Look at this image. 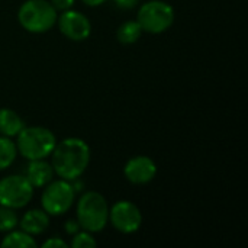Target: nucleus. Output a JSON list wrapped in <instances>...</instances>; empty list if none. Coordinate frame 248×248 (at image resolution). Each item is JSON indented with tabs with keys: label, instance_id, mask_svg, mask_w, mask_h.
I'll list each match as a JSON object with an SVG mask.
<instances>
[{
	"label": "nucleus",
	"instance_id": "nucleus-1",
	"mask_svg": "<svg viewBox=\"0 0 248 248\" xmlns=\"http://www.w3.org/2000/svg\"><path fill=\"white\" fill-rule=\"evenodd\" d=\"M90 163V148L81 138L70 137L55 144L51 153L54 173L64 180L78 179Z\"/></svg>",
	"mask_w": 248,
	"mask_h": 248
},
{
	"label": "nucleus",
	"instance_id": "nucleus-2",
	"mask_svg": "<svg viewBox=\"0 0 248 248\" xmlns=\"http://www.w3.org/2000/svg\"><path fill=\"white\" fill-rule=\"evenodd\" d=\"M17 153L26 160H41L51 155L57 140L55 135L44 126H23L16 135Z\"/></svg>",
	"mask_w": 248,
	"mask_h": 248
},
{
	"label": "nucleus",
	"instance_id": "nucleus-3",
	"mask_svg": "<svg viewBox=\"0 0 248 248\" xmlns=\"http://www.w3.org/2000/svg\"><path fill=\"white\" fill-rule=\"evenodd\" d=\"M77 222L81 230L100 232L109 222V206L97 192H86L77 202Z\"/></svg>",
	"mask_w": 248,
	"mask_h": 248
},
{
	"label": "nucleus",
	"instance_id": "nucleus-4",
	"mask_svg": "<svg viewBox=\"0 0 248 248\" xmlns=\"http://www.w3.org/2000/svg\"><path fill=\"white\" fill-rule=\"evenodd\" d=\"M58 12L48 0H26L17 12L20 26L32 33H44L57 23Z\"/></svg>",
	"mask_w": 248,
	"mask_h": 248
},
{
	"label": "nucleus",
	"instance_id": "nucleus-5",
	"mask_svg": "<svg viewBox=\"0 0 248 248\" xmlns=\"http://www.w3.org/2000/svg\"><path fill=\"white\" fill-rule=\"evenodd\" d=\"M137 20L141 25L142 32L163 33L174 22V9L167 1L150 0L138 9Z\"/></svg>",
	"mask_w": 248,
	"mask_h": 248
},
{
	"label": "nucleus",
	"instance_id": "nucleus-6",
	"mask_svg": "<svg viewBox=\"0 0 248 248\" xmlns=\"http://www.w3.org/2000/svg\"><path fill=\"white\" fill-rule=\"evenodd\" d=\"M74 199L76 192L71 182L64 179L51 180L42 192L41 205L49 217H60L71 209Z\"/></svg>",
	"mask_w": 248,
	"mask_h": 248
},
{
	"label": "nucleus",
	"instance_id": "nucleus-7",
	"mask_svg": "<svg viewBox=\"0 0 248 248\" xmlns=\"http://www.w3.org/2000/svg\"><path fill=\"white\" fill-rule=\"evenodd\" d=\"M33 196V187L22 174H12L0 180V205L12 209L25 208Z\"/></svg>",
	"mask_w": 248,
	"mask_h": 248
},
{
	"label": "nucleus",
	"instance_id": "nucleus-8",
	"mask_svg": "<svg viewBox=\"0 0 248 248\" xmlns=\"http://www.w3.org/2000/svg\"><path fill=\"white\" fill-rule=\"evenodd\" d=\"M109 221L116 231L122 234H134L142 224V215L135 203L119 201L109 209Z\"/></svg>",
	"mask_w": 248,
	"mask_h": 248
},
{
	"label": "nucleus",
	"instance_id": "nucleus-9",
	"mask_svg": "<svg viewBox=\"0 0 248 248\" xmlns=\"http://www.w3.org/2000/svg\"><path fill=\"white\" fill-rule=\"evenodd\" d=\"M57 23H58L61 33L65 38L76 41V42L87 39L92 32L90 20L81 12H77L73 9L61 12V15L57 17Z\"/></svg>",
	"mask_w": 248,
	"mask_h": 248
},
{
	"label": "nucleus",
	"instance_id": "nucleus-10",
	"mask_svg": "<svg viewBox=\"0 0 248 248\" xmlns=\"http://www.w3.org/2000/svg\"><path fill=\"white\" fill-rule=\"evenodd\" d=\"M124 174L128 182L134 185H147L157 174V166L153 158L147 155H137L125 164Z\"/></svg>",
	"mask_w": 248,
	"mask_h": 248
},
{
	"label": "nucleus",
	"instance_id": "nucleus-11",
	"mask_svg": "<svg viewBox=\"0 0 248 248\" xmlns=\"http://www.w3.org/2000/svg\"><path fill=\"white\" fill-rule=\"evenodd\" d=\"M54 169L51 163L45 158L41 160H29V164L25 170V177L32 185V187H45L54 179Z\"/></svg>",
	"mask_w": 248,
	"mask_h": 248
},
{
	"label": "nucleus",
	"instance_id": "nucleus-12",
	"mask_svg": "<svg viewBox=\"0 0 248 248\" xmlns=\"http://www.w3.org/2000/svg\"><path fill=\"white\" fill-rule=\"evenodd\" d=\"M49 225V215L44 209H31L23 214L22 219L19 221V227L22 231L31 235L42 234Z\"/></svg>",
	"mask_w": 248,
	"mask_h": 248
},
{
	"label": "nucleus",
	"instance_id": "nucleus-13",
	"mask_svg": "<svg viewBox=\"0 0 248 248\" xmlns=\"http://www.w3.org/2000/svg\"><path fill=\"white\" fill-rule=\"evenodd\" d=\"M23 121L16 112L7 108L0 109V135L13 138L23 129Z\"/></svg>",
	"mask_w": 248,
	"mask_h": 248
},
{
	"label": "nucleus",
	"instance_id": "nucleus-14",
	"mask_svg": "<svg viewBox=\"0 0 248 248\" xmlns=\"http://www.w3.org/2000/svg\"><path fill=\"white\" fill-rule=\"evenodd\" d=\"M1 247H12V248H35L38 244L33 240V235L19 230H12L9 231V234L1 240L0 243Z\"/></svg>",
	"mask_w": 248,
	"mask_h": 248
},
{
	"label": "nucleus",
	"instance_id": "nucleus-15",
	"mask_svg": "<svg viewBox=\"0 0 248 248\" xmlns=\"http://www.w3.org/2000/svg\"><path fill=\"white\" fill-rule=\"evenodd\" d=\"M142 33V28L138 23V20H126L119 25L116 31V38L121 44L131 45L135 44Z\"/></svg>",
	"mask_w": 248,
	"mask_h": 248
},
{
	"label": "nucleus",
	"instance_id": "nucleus-16",
	"mask_svg": "<svg viewBox=\"0 0 248 248\" xmlns=\"http://www.w3.org/2000/svg\"><path fill=\"white\" fill-rule=\"evenodd\" d=\"M17 155V148L16 144L4 135H0V171L9 169Z\"/></svg>",
	"mask_w": 248,
	"mask_h": 248
},
{
	"label": "nucleus",
	"instance_id": "nucleus-17",
	"mask_svg": "<svg viewBox=\"0 0 248 248\" xmlns=\"http://www.w3.org/2000/svg\"><path fill=\"white\" fill-rule=\"evenodd\" d=\"M19 224V218L15 212V209L1 206L0 205V231L1 232H9L15 230Z\"/></svg>",
	"mask_w": 248,
	"mask_h": 248
},
{
	"label": "nucleus",
	"instance_id": "nucleus-18",
	"mask_svg": "<svg viewBox=\"0 0 248 248\" xmlns=\"http://www.w3.org/2000/svg\"><path fill=\"white\" fill-rule=\"evenodd\" d=\"M73 248H90L96 247L97 246V241L93 238V235L87 231H78L73 235V240H71V244Z\"/></svg>",
	"mask_w": 248,
	"mask_h": 248
},
{
	"label": "nucleus",
	"instance_id": "nucleus-19",
	"mask_svg": "<svg viewBox=\"0 0 248 248\" xmlns=\"http://www.w3.org/2000/svg\"><path fill=\"white\" fill-rule=\"evenodd\" d=\"M51 4L54 6L57 12H64L73 7L74 0H51Z\"/></svg>",
	"mask_w": 248,
	"mask_h": 248
},
{
	"label": "nucleus",
	"instance_id": "nucleus-20",
	"mask_svg": "<svg viewBox=\"0 0 248 248\" xmlns=\"http://www.w3.org/2000/svg\"><path fill=\"white\" fill-rule=\"evenodd\" d=\"M42 247L44 248H67L68 247V244H67L65 241H62L60 237H54V238L46 240V241L42 244Z\"/></svg>",
	"mask_w": 248,
	"mask_h": 248
},
{
	"label": "nucleus",
	"instance_id": "nucleus-21",
	"mask_svg": "<svg viewBox=\"0 0 248 248\" xmlns=\"http://www.w3.org/2000/svg\"><path fill=\"white\" fill-rule=\"evenodd\" d=\"M112 1H113V4H115L116 7L124 9V10L134 9V7L140 3V0H112Z\"/></svg>",
	"mask_w": 248,
	"mask_h": 248
},
{
	"label": "nucleus",
	"instance_id": "nucleus-22",
	"mask_svg": "<svg viewBox=\"0 0 248 248\" xmlns=\"http://www.w3.org/2000/svg\"><path fill=\"white\" fill-rule=\"evenodd\" d=\"M78 231H80V225H78L77 221H74V219L67 221V224H65V232H67V234L74 235V234L78 232Z\"/></svg>",
	"mask_w": 248,
	"mask_h": 248
},
{
	"label": "nucleus",
	"instance_id": "nucleus-23",
	"mask_svg": "<svg viewBox=\"0 0 248 248\" xmlns=\"http://www.w3.org/2000/svg\"><path fill=\"white\" fill-rule=\"evenodd\" d=\"M106 0H83V3H86L87 6H90V7H96V6H100V4H103Z\"/></svg>",
	"mask_w": 248,
	"mask_h": 248
}]
</instances>
